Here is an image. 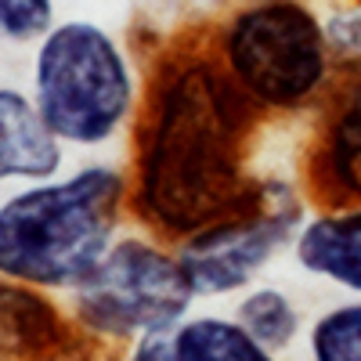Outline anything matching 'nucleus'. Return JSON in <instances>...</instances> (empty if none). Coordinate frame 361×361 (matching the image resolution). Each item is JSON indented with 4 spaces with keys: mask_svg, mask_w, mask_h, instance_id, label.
I'll return each instance as SVG.
<instances>
[{
    "mask_svg": "<svg viewBox=\"0 0 361 361\" xmlns=\"http://www.w3.org/2000/svg\"><path fill=\"white\" fill-rule=\"evenodd\" d=\"M199 304L177 246L137 224L119 231L98 267L69 289V314L83 340L130 347L141 336L173 329Z\"/></svg>",
    "mask_w": 361,
    "mask_h": 361,
    "instance_id": "5",
    "label": "nucleus"
},
{
    "mask_svg": "<svg viewBox=\"0 0 361 361\" xmlns=\"http://www.w3.org/2000/svg\"><path fill=\"white\" fill-rule=\"evenodd\" d=\"M0 66H4V44H0Z\"/></svg>",
    "mask_w": 361,
    "mask_h": 361,
    "instance_id": "15",
    "label": "nucleus"
},
{
    "mask_svg": "<svg viewBox=\"0 0 361 361\" xmlns=\"http://www.w3.org/2000/svg\"><path fill=\"white\" fill-rule=\"evenodd\" d=\"M264 112L224 73L214 40L170 44L130 130V214L180 243L260 195L253 145Z\"/></svg>",
    "mask_w": 361,
    "mask_h": 361,
    "instance_id": "1",
    "label": "nucleus"
},
{
    "mask_svg": "<svg viewBox=\"0 0 361 361\" xmlns=\"http://www.w3.org/2000/svg\"><path fill=\"white\" fill-rule=\"evenodd\" d=\"M314 116L300 177L311 206L361 202V69H343Z\"/></svg>",
    "mask_w": 361,
    "mask_h": 361,
    "instance_id": "7",
    "label": "nucleus"
},
{
    "mask_svg": "<svg viewBox=\"0 0 361 361\" xmlns=\"http://www.w3.org/2000/svg\"><path fill=\"white\" fill-rule=\"evenodd\" d=\"M58 22L54 0H0V44H37Z\"/></svg>",
    "mask_w": 361,
    "mask_h": 361,
    "instance_id": "14",
    "label": "nucleus"
},
{
    "mask_svg": "<svg viewBox=\"0 0 361 361\" xmlns=\"http://www.w3.org/2000/svg\"><path fill=\"white\" fill-rule=\"evenodd\" d=\"M80 336L73 314L54 304V293L0 275V357L69 354Z\"/></svg>",
    "mask_w": 361,
    "mask_h": 361,
    "instance_id": "9",
    "label": "nucleus"
},
{
    "mask_svg": "<svg viewBox=\"0 0 361 361\" xmlns=\"http://www.w3.org/2000/svg\"><path fill=\"white\" fill-rule=\"evenodd\" d=\"M304 343L314 361H361V296L318 311L304 333Z\"/></svg>",
    "mask_w": 361,
    "mask_h": 361,
    "instance_id": "13",
    "label": "nucleus"
},
{
    "mask_svg": "<svg viewBox=\"0 0 361 361\" xmlns=\"http://www.w3.org/2000/svg\"><path fill=\"white\" fill-rule=\"evenodd\" d=\"M66 166V145L54 137L33 94L18 87H0V185L54 177Z\"/></svg>",
    "mask_w": 361,
    "mask_h": 361,
    "instance_id": "11",
    "label": "nucleus"
},
{
    "mask_svg": "<svg viewBox=\"0 0 361 361\" xmlns=\"http://www.w3.org/2000/svg\"><path fill=\"white\" fill-rule=\"evenodd\" d=\"M311 214V199L304 185L264 173L260 195L238 214L206 224L202 231L180 238L177 253L185 260L199 300H231L293 250V238Z\"/></svg>",
    "mask_w": 361,
    "mask_h": 361,
    "instance_id": "6",
    "label": "nucleus"
},
{
    "mask_svg": "<svg viewBox=\"0 0 361 361\" xmlns=\"http://www.w3.org/2000/svg\"><path fill=\"white\" fill-rule=\"evenodd\" d=\"M134 361H271L235 314H188L127 347Z\"/></svg>",
    "mask_w": 361,
    "mask_h": 361,
    "instance_id": "10",
    "label": "nucleus"
},
{
    "mask_svg": "<svg viewBox=\"0 0 361 361\" xmlns=\"http://www.w3.org/2000/svg\"><path fill=\"white\" fill-rule=\"evenodd\" d=\"M293 260L304 275L361 296V202L314 206L293 238Z\"/></svg>",
    "mask_w": 361,
    "mask_h": 361,
    "instance_id": "8",
    "label": "nucleus"
},
{
    "mask_svg": "<svg viewBox=\"0 0 361 361\" xmlns=\"http://www.w3.org/2000/svg\"><path fill=\"white\" fill-rule=\"evenodd\" d=\"M29 94L66 148L98 152L134 130L145 80L109 25L62 18L33 44Z\"/></svg>",
    "mask_w": 361,
    "mask_h": 361,
    "instance_id": "3",
    "label": "nucleus"
},
{
    "mask_svg": "<svg viewBox=\"0 0 361 361\" xmlns=\"http://www.w3.org/2000/svg\"><path fill=\"white\" fill-rule=\"evenodd\" d=\"M209 40L224 73L264 116L318 112L343 73L311 0H243Z\"/></svg>",
    "mask_w": 361,
    "mask_h": 361,
    "instance_id": "4",
    "label": "nucleus"
},
{
    "mask_svg": "<svg viewBox=\"0 0 361 361\" xmlns=\"http://www.w3.org/2000/svg\"><path fill=\"white\" fill-rule=\"evenodd\" d=\"M235 318L250 329L253 340L271 357L286 354L304 336V311H300L296 296L286 293L282 286H271V282H253L250 289L238 293L235 296Z\"/></svg>",
    "mask_w": 361,
    "mask_h": 361,
    "instance_id": "12",
    "label": "nucleus"
},
{
    "mask_svg": "<svg viewBox=\"0 0 361 361\" xmlns=\"http://www.w3.org/2000/svg\"><path fill=\"white\" fill-rule=\"evenodd\" d=\"M130 214V173L94 159L25 180L0 199V275L47 293L76 289Z\"/></svg>",
    "mask_w": 361,
    "mask_h": 361,
    "instance_id": "2",
    "label": "nucleus"
}]
</instances>
